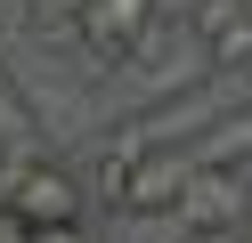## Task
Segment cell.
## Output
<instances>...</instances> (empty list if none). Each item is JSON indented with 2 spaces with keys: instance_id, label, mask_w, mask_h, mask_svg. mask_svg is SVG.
Instances as JSON below:
<instances>
[{
  "instance_id": "6",
  "label": "cell",
  "mask_w": 252,
  "mask_h": 243,
  "mask_svg": "<svg viewBox=\"0 0 252 243\" xmlns=\"http://www.w3.org/2000/svg\"><path fill=\"white\" fill-rule=\"evenodd\" d=\"M0 243H33V219H25L8 194H0Z\"/></svg>"
},
{
  "instance_id": "4",
  "label": "cell",
  "mask_w": 252,
  "mask_h": 243,
  "mask_svg": "<svg viewBox=\"0 0 252 243\" xmlns=\"http://www.w3.org/2000/svg\"><path fill=\"white\" fill-rule=\"evenodd\" d=\"M179 219L195 227V235L236 227V219H244V178H236V170H195V178H187V194H179Z\"/></svg>"
},
{
  "instance_id": "2",
  "label": "cell",
  "mask_w": 252,
  "mask_h": 243,
  "mask_svg": "<svg viewBox=\"0 0 252 243\" xmlns=\"http://www.w3.org/2000/svg\"><path fill=\"white\" fill-rule=\"evenodd\" d=\"M187 178H195V170H187L179 154H130V162H114V178H106V187H114L122 211H179Z\"/></svg>"
},
{
  "instance_id": "7",
  "label": "cell",
  "mask_w": 252,
  "mask_h": 243,
  "mask_svg": "<svg viewBox=\"0 0 252 243\" xmlns=\"http://www.w3.org/2000/svg\"><path fill=\"white\" fill-rule=\"evenodd\" d=\"M33 243H82V227H33Z\"/></svg>"
},
{
  "instance_id": "3",
  "label": "cell",
  "mask_w": 252,
  "mask_h": 243,
  "mask_svg": "<svg viewBox=\"0 0 252 243\" xmlns=\"http://www.w3.org/2000/svg\"><path fill=\"white\" fill-rule=\"evenodd\" d=\"M8 203H17L33 227H73L82 219V187H73L65 162H25V170L8 178Z\"/></svg>"
},
{
  "instance_id": "5",
  "label": "cell",
  "mask_w": 252,
  "mask_h": 243,
  "mask_svg": "<svg viewBox=\"0 0 252 243\" xmlns=\"http://www.w3.org/2000/svg\"><path fill=\"white\" fill-rule=\"evenodd\" d=\"M203 41L220 57H252V0H212L203 8Z\"/></svg>"
},
{
  "instance_id": "1",
  "label": "cell",
  "mask_w": 252,
  "mask_h": 243,
  "mask_svg": "<svg viewBox=\"0 0 252 243\" xmlns=\"http://www.w3.org/2000/svg\"><path fill=\"white\" fill-rule=\"evenodd\" d=\"M73 32H82L90 57L122 65V57L155 32V0H73Z\"/></svg>"
}]
</instances>
